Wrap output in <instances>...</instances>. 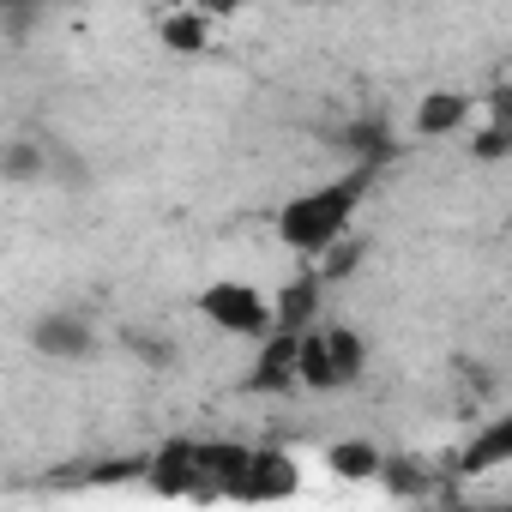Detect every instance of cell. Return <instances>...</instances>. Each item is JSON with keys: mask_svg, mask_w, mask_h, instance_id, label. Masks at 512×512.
<instances>
[{"mask_svg": "<svg viewBox=\"0 0 512 512\" xmlns=\"http://www.w3.org/2000/svg\"><path fill=\"white\" fill-rule=\"evenodd\" d=\"M362 374V338L350 326H302L296 332V386L338 392Z\"/></svg>", "mask_w": 512, "mask_h": 512, "instance_id": "cell-2", "label": "cell"}, {"mask_svg": "<svg viewBox=\"0 0 512 512\" xmlns=\"http://www.w3.org/2000/svg\"><path fill=\"white\" fill-rule=\"evenodd\" d=\"M470 97H458V91H428L422 103H416V133L422 139H446V133H458L464 121H470Z\"/></svg>", "mask_w": 512, "mask_h": 512, "instance_id": "cell-8", "label": "cell"}, {"mask_svg": "<svg viewBox=\"0 0 512 512\" xmlns=\"http://www.w3.org/2000/svg\"><path fill=\"white\" fill-rule=\"evenodd\" d=\"M151 488L175 500H199V440H169L151 458Z\"/></svg>", "mask_w": 512, "mask_h": 512, "instance_id": "cell-5", "label": "cell"}, {"mask_svg": "<svg viewBox=\"0 0 512 512\" xmlns=\"http://www.w3.org/2000/svg\"><path fill=\"white\" fill-rule=\"evenodd\" d=\"M31 344H37L43 356H61V362H79V356L91 350V326H85V320H73V314H49V320H37V332H31Z\"/></svg>", "mask_w": 512, "mask_h": 512, "instance_id": "cell-9", "label": "cell"}, {"mask_svg": "<svg viewBox=\"0 0 512 512\" xmlns=\"http://www.w3.org/2000/svg\"><path fill=\"white\" fill-rule=\"evenodd\" d=\"M368 187H374V169L368 163H356L344 181H326V187H314V193H296L284 211H278V235H284V247H296V253H326L338 235H350V223H356V205L368 199Z\"/></svg>", "mask_w": 512, "mask_h": 512, "instance_id": "cell-1", "label": "cell"}, {"mask_svg": "<svg viewBox=\"0 0 512 512\" xmlns=\"http://www.w3.org/2000/svg\"><path fill=\"white\" fill-rule=\"evenodd\" d=\"M37 169H43V151H37V145H25V139H19V145H7V151H0V175H13V181H25V175H37Z\"/></svg>", "mask_w": 512, "mask_h": 512, "instance_id": "cell-15", "label": "cell"}, {"mask_svg": "<svg viewBox=\"0 0 512 512\" xmlns=\"http://www.w3.org/2000/svg\"><path fill=\"white\" fill-rule=\"evenodd\" d=\"M380 476H386V488H392L398 500H422V494H428V476H422L410 458H380Z\"/></svg>", "mask_w": 512, "mask_h": 512, "instance_id": "cell-14", "label": "cell"}, {"mask_svg": "<svg viewBox=\"0 0 512 512\" xmlns=\"http://www.w3.org/2000/svg\"><path fill=\"white\" fill-rule=\"evenodd\" d=\"M344 139L356 145V157H362L368 169H380V163L392 157V139H386V121H356V127H350Z\"/></svg>", "mask_w": 512, "mask_h": 512, "instance_id": "cell-13", "label": "cell"}, {"mask_svg": "<svg viewBox=\"0 0 512 512\" xmlns=\"http://www.w3.org/2000/svg\"><path fill=\"white\" fill-rule=\"evenodd\" d=\"M284 386H296V332L272 326L260 362H253V374H247V392H284Z\"/></svg>", "mask_w": 512, "mask_h": 512, "instance_id": "cell-6", "label": "cell"}, {"mask_svg": "<svg viewBox=\"0 0 512 512\" xmlns=\"http://www.w3.org/2000/svg\"><path fill=\"white\" fill-rule=\"evenodd\" d=\"M25 7H43V0H0V13H25Z\"/></svg>", "mask_w": 512, "mask_h": 512, "instance_id": "cell-17", "label": "cell"}, {"mask_svg": "<svg viewBox=\"0 0 512 512\" xmlns=\"http://www.w3.org/2000/svg\"><path fill=\"white\" fill-rule=\"evenodd\" d=\"M326 464H332L344 482H368V476H380V446H368V440H338V446L326 452Z\"/></svg>", "mask_w": 512, "mask_h": 512, "instance_id": "cell-10", "label": "cell"}, {"mask_svg": "<svg viewBox=\"0 0 512 512\" xmlns=\"http://www.w3.org/2000/svg\"><path fill=\"white\" fill-rule=\"evenodd\" d=\"M500 458H512V422H506V416H500V422L470 446V452H464V464H458V470H488V464H500Z\"/></svg>", "mask_w": 512, "mask_h": 512, "instance_id": "cell-12", "label": "cell"}, {"mask_svg": "<svg viewBox=\"0 0 512 512\" xmlns=\"http://www.w3.org/2000/svg\"><path fill=\"white\" fill-rule=\"evenodd\" d=\"M199 314L235 338H266L272 332V302L253 290V284H211L199 290Z\"/></svg>", "mask_w": 512, "mask_h": 512, "instance_id": "cell-3", "label": "cell"}, {"mask_svg": "<svg viewBox=\"0 0 512 512\" xmlns=\"http://www.w3.org/2000/svg\"><path fill=\"white\" fill-rule=\"evenodd\" d=\"M193 7H199L205 19H229V13H241V0H193Z\"/></svg>", "mask_w": 512, "mask_h": 512, "instance_id": "cell-16", "label": "cell"}, {"mask_svg": "<svg viewBox=\"0 0 512 512\" xmlns=\"http://www.w3.org/2000/svg\"><path fill=\"white\" fill-rule=\"evenodd\" d=\"M314 320H320V272H302L296 284L278 290L272 326H278V332H302V326H314Z\"/></svg>", "mask_w": 512, "mask_h": 512, "instance_id": "cell-7", "label": "cell"}, {"mask_svg": "<svg viewBox=\"0 0 512 512\" xmlns=\"http://www.w3.org/2000/svg\"><path fill=\"white\" fill-rule=\"evenodd\" d=\"M157 31H163V43H169V49H181V55H199V49L211 43V19H205L199 7H193V13H169Z\"/></svg>", "mask_w": 512, "mask_h": 512, "instance_id": "cell-11", "label": "cell"}, {"mask_svg": "<svg viewBox=\"0 0 512 512\" xmlns=\"http://www.w3.org/2000/svg\"><path fill=\"white\" fill-rule=\"evenodd\" d=\"M296 488H302V476L284 446H247V458L229 482V500H290Z\"/></svg>", "mask_w": 512, "mask_h": 512, "instance_id": "cell-4", "label": "cell"}]
</instances>
